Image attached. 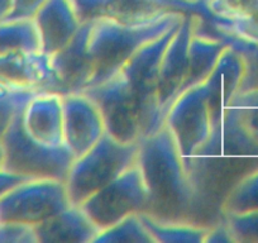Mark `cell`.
<instances>
[{
  "label": "cell",
  "instance_id": "cell-1",
  "mask_svg": "<svg viewBox=\"0 0 258 243\" xmlns=\"http://www.w3.org/2000/svg\"><path fill=\"white\" fill-rule=\"evenodd\" d=\"M137 163L148 194L145 214L161 222L195 224L197 194L167 126L138 143Z\"/></svg>",
  "mask_w": 258,
  "mask_h": 243
},
{
  "label": "cell",
  "instance_id": "cell-2",
  "mask_svg": "<svg viewBox=\"0 0 258 243\" xmlns=\"http://www.w3.org/2000/svg\"><path fill=\"white\" fill-rule=\"evenodd\" d=\"M186 14L170 12L155 21L137 26H128L109 18L91 22L88 52L93 63V78L89 88L113 78L143 44L180 24Z\"/></svg>",
  "mask_w": 258,
  "mask_h": 243
},
{
  "label": "cell",
  "instance_id": "cell-3",
  "mask_svg": "<svg viewBox=\"0 0 258 243\" xmlns=\"http://www.w3.org/2000/svg\"><path fill=\"white\" fill-rule=\"evenodd\" d=\"M138 143H126L106 132L88 152L75 158L64 184L73 205L115 180L137 162Z\"/></svg>",
  "mask_w": 258,
  "mask_h": 243
},
{
  "label": "cell",
  "instance_id": "cell-4",
  "mask_svg": "<svg viewBox=\"0 0 258 243\" xmlns=\"http://www.w3.org/2000/svg\"><path fill=\"white\" fill-rule=\"evenodd\" d=\"M180 24L143 44L123 68L110 78L140 111L146 137L163 126L156 99L158 69L163 52Z\"/></svg>",
  "mask_w": 258,
  "mask_h": 243
},
{
  "label": "cell",
  "instance_id": "cell-5",
  "mask_svg": "<svg viewBox=\"0 0 258 243\" xmlns=\"http://www.w3.org/2000/svg\"><path fill=\"white\" fill-rule=\"evenodd\" d=\"M3 168L24 178H56L64 181L75 157L64 145L48 147L29 137L22 125V113L0 141Z\"/></svg>",
  "mask_w": 258,
  "mask_h": 243
},
{
  "label": "cell",
  "instance_id": "cell-6",
  "mask_svg": "<svg viewBox=\"0 0 258 243\" xmlns=\"http://www.w3.org/2000/svg\"><path fill=\"white\" fill-rule=\"evenodd\" d=\"M64 181L28 178L0 197V222L41 224L70 207Z\"/></svg>",
  "mask_w": 258,
  "mask_h": 243
},
{
  "label": "cell",
  "instance_id": "cell-7",
  "mask_svg": "<svg viewBox=\"0 0 258 243\" xmlns=\"http://www.w3.org/2000/svg\"><path fill=\"white\" fill-rule=\"evenodd\" d=\"M147 204V188L136 162L119 177L94 193L80 207L99 230H103L128 215L146 213Z\"/></svg>",
  "mask_w": 258,
  "mask_h": 243
},
{
  "label": "cell",
  "instance_id": "cell-8",
  "mask_svg": "<svg viewBox=\"0 0 258 243\" xmlns=\"http://www.w3.org/2000/svg\"><path fill=\"white\" fill-rule=\"evenodd\" d=\"M165 125L170 130L187 170L213 130L204 84L180 94L166 115Z\"/></svg>",
  "mask_w": 258,
  "mask_h": 243
},
{
  "label": "cell",
  "instance_id": "cell-9",
  "mask_svg": "<svg viewBox=\"0 0 258 243\" xmlns=\"http://www.w3.org/2000/svg\"><path fill=\"white\" fill-rule=\"evenodd\" d=\"M81 23L109 18L128 26L155 21L170 12L197 13L212 23L204 3L185 0H74Z\"/></svg>",
  "mask_w": 258,
  "mask_h": 243
},
{
  "label": "cell",
  "instance_id": "cell-10",
  "mask_svg": "<svg viewBox=\"0 0 258 243\" xmlns=\"http://www.w3.org/2000/svg\"><path fill=\"white\" fill-rule=\"evenodd\" d=\"M203 18L204 17L200 14H186L178 28L171 37L161 58L156 99H157V108L163 125L171 105L175 103L182 91L186 76L188 42Z\"/></svg>",
  "mask_w": 258,
  "mask_h": 243
},
{
  "label": "cell",
  "instance_id": "cell-11",
  "mask_svg": "<svg viewBox=\"0 0 258 243\" xmlns=\"http://www.w3.org/2000/svg\"><path fill=\"white\" fill-rule=\"evenodd\" d=\"M217 128L233 152L247 160H258V89L240 91L225 109Z\"/></svg>",
  "mask_w": 258,
  "mask_h": 243
},
{
  "label": "cell",
  "instance_id": "cell-12",
  "mask_svg": "<svg viewBox=\"0 0 258 243\" xmlns=\"http://www.w3.org/2000/svg\"><path fill=\"white\" fill-rule=\"evenodd\" d=\"M91 22L81 24L78 33L66 46L49 56L52 79L47 91L59 95L83 93L93 78V63L88 52Z\"/></svg>",
  "mask_w": 258,
  "mask_h": 243
},
{
  "label": "cell",
  "instance_id": "cell-13",
  "mask_svg": "<svg viewBox=\"0 0 258 243\" xmlns=\"http://www.w3.org/2000/svg\"><path fill=\"white\" fill-rule=\"evenodd\" d=\"M63 145L75 158L88 152L106 133V126L98 104L84 93L62 96Z\"/></svg>",
  "mask_w": 258,
  "mask_h": 243
},
{
  "label": "cell",
  "instance_id": "cell-14",
  "mask_svg": "<svg viewBox=\"0 0 258 243\" xmlns=\"http://www.w3.org/2000/svg\"><path fill=\"white\" fill-rule=\"evenodd\" d=\"M228 42V41H227ZM247 74V59L242 51L230 44L222 52L204 84L213 127L218 125L233 99L240 93Z\"/></svg>",
  "mask_w": 258,
  "mask_h": 243
},
{
  "label": "cell",
  "instance_id": "cell-15",
  "mask_svg": "<svg viewBox=\"0 0 258 243\" xmlns=\"http://www.w3.org/2000/svg\"><path fill=\"white\" fill-rule=\"evenodd\" d=\"M27 135L48 147L63 145V103L62 95L48 91L37 94L22 113Z\"/></svg>",
  "mask_w": 258,
  "mask_h": 243
},
{
  "label": "cell",
  "instance_id": "cell-16",
  "mask_svg": "<svg viewBox=\"0 0 258 243\" xmlns=\"http://www.w3.org/2000/svg\"><path fill=\"white\" fill-rule=\"evenodd\" d=\"M42 41V52L52 56L63 48L81 27L74 0H47L33 17Z\"/></svg>",
  "mask_w": 258,
  "mask_h": 243
},
{
  "label": "cell",
  "instance_id": "cell-17",
  "mask_svg": "<svg viewBox=\"0 0 258 243\" xmlns=\"http://www.w3.org/2000/svg\"><path fill=\"white\" fill-rule=\"evenodd\" d=\"M38 243H94L99 228L79 205L68 207L36 225Z\"/></svg>",
  "mask_w": 258,
  "mask_h": 243
},
{
  "label": "cell",
  "instance_id": "cell-18",
  "mask_svg": "<svg viewBox=\"0 0 258 243\" xmlns=\"http://www.w3.org/2000/svg\"><path fill=\"white\" fill-rule=\"evenodd\" d=\"M52 79L49 56L44 53L0 54V83L47 91Z\"/></svg>",
  "mask_w": 258,
  "mask_h": 243
},
{
  "label": "cell",
  "instance_id": "cell-19",
  "mask_svg": "<svg viewBox=\"0 0 258 243\" xmlns=\"http://www.w3.org/2000/svg\"><path fill=\"white\" fill-rule=\"evenodd\" d=\"M204 21V18L200 21L188 42L186 76L181 94L192 86L204 83L214 69L222 52L228 46L227 39L215 29L214 34L202 32Z\"/></svg>",
  "mask_w": 258,
  "mask_h": 243
},
{
  "label": "cell",
  "instance_id": "cell-20",
  "mask_svg": "<svg viewBox=\"0 0 258 243\" xmlns=\"http://www.w3.org/2000/svg\"><path fill=\"white\" fill-rule=\"evenodd\" d=\"M41 52V34L33 18H12L0 22V54Z\"/></svg>",
  "mask_w": 258,
  "mask_h": 243
},
{
  "label": "cell",
  "instance_id": "cell-21",
  "mask_svg": "<svg viewBox=\"0 0 258 243\" xmlns=\"http://www.w3.org/2000/svg\"><path fill=\"white\" fill-rule=\"evenodd\" d=\"M155 243H204L209 228L185 222H161L141 213Z\"/></svg>",
  "mask_w": 258,
  "mask_h": 243
},
{
  "label": "cell",
  "instance_id": "cell-22",
  "mask_svg": "<svg viewBox=\"0 0 258 243\" xmlns=\"http://www.w3.org/2000/svg\"><path fill=\"white\" fill-rule=\"evenodd\" d=\"M220 212L222 218L258 212V166L233 185L223 200Z\"/></svg>",
  "mask_w": 258,
  "mask_h": 243
},
{
  "label": "cell",
  "instance_id": "cell-23",
  "mask_svg": "<svg viewBox=\"0 0 258 243\" xmlns=\"http://www.w3.org/2000/svg\"><path fill=\"white\" fill-rule=\"evenodd\" d=\"M42 90L34 88H19L0 83V141L17 116L23 113L27 104Z\"/></svg>",
  "mask_w": 258,
  "mask_h": 243
},
{
  "label": "cell",
  "instance_id": "cell-24",
  "mask_svg": "<svg viewBox=\"0 0 258 243\" xmlns=\"http://www.w3.org/2000/svg\"><path fill=\"white\" fill-rule=\"evenodd\" d=\"M108 242L155 243V240L146 228L141 214H132L121 219L120 222L100 230L94 239V243Z\"/></svg>",
  "mask_w": 258,
  "mask_h": 243
},
{
  "label": "cell",
  "instance_id": "cell-25",
  "mask_svg": "<svg viewBox=\"0 0 258 243\" xmlns=\"http://www.w3.org/2000/svg\"><path fill=\"white\" fill-rule=\"evenodd\" d=\"M213 21L234 22L258 11V0H205Z\"/></svg>",
  "mask_w": 258,
  "mask_h": 243
},
{
  "label": "cell",
  "instance_id": "cell-26",
  "mask_svg": "<svg viewBox=\"0 0 258 243\" xmlns=\"http://www.w3.org/2000/svg\"><path fill=\"white\" fill-rule=\"evenodd\" d=\"M212 26L219 33L245 44H258V11L247 18L234 22L213 21Z\"/></svg>",
  "mask_w": 258,
  "mask_h": 243
},
{
  "label": "cell",
  "instance_id": "cell-27",
  "mask_svg": "<svg viewBox=\"0 0 258 243\" xmlns=\"http://www.w3.org/2000/svg\"><path fill=\"white\" fill-rule=\"evenodd\" d=\"M223 219L229 227L234 242L258 243V212L227 215Z\"/></svg>",
  "mask_w": 258,
  "mask_h": 243
},
{
  "label": "cell",
  "instance_id": "cell-28",
  "mask_svg": "<svg viewBox=\"0 0 258 243\" xmlns=\"http://www.w3.org/2000/svg\"><path fill=\"white\" fill-rule=\"evenodd\" d=\"M0 243H38L36 227L17 222H0Z\"/></svg>",
  "mask_w": 258,
  "mask_h": 243
},
{
  "label": "cell",
  "instance_id": "cell-29",
  "mask_svg": "<svg viewBox=\"0 0 258 243\" xmlns=\"http://www.w3.org/2000/svg\"><path fill=\"white\" fill-rule=\"evenodd\" d=\"M219 33V32H218ZM222 34V33H220ZM230 44L237 47L239 51L243 52L247 59V74H245L244 83H243L242 90H247V89H258V44H245L242 42L237 41V39L229 38V37L222 34Z\"/></svg>",
  "mask_w": 258,
  "mask_h": 243
},
{
  "label": "cell",
  "instance_id": "cell-30",
  "mask_svg": "<svg viewBox=\"0 0 258 243\" xmlns=\"http://www.w3.org/2000/svg\"><path fill=\"white\" fill-rule=\"evenodd\" d=\"M46 2L47 0H14L13 9L7 19L33 18Z\"/></svg>",
  "mask_w": 258,
  "mask_h": 243
},
{
  "label": "cell",
  "instance_id": "cell-31",
  "mask_svg": "<svg viewBox=\"0 0 258 243\" xmlns=\"http://www.w3.org/2000/svg\"><path fill=\"white\" fill-rule=\"evenodd\" d=\"M234 242L230 233L229 227L224 219L215 223L214 225L209 227L207 235H205L204 243H230Z\"/></svg>",
  "mask_w": 258,
  "mask_h": 243
},
{
  "label": "cell",
  "instance_id": "cell-32",
  "mask_svg": "<svg viewBox=\"0 0 258 243\" xmlns=\"http://www.w3.org/2000/svg\"><path fill=\"white\" fill-rule=\"evenodd\" d=\"M24 180H28V178L13 175V173L8 172L4 168H0V197L6 192H8L9 189H12V188L16 187L17 184H19V183H22Z\"/></svg>",
  "mask_w": 258,
  "mask_h": 243
},
{
  "label": "cell",
  "instance_id": "cell-33",
  "mask_svg": "<svg viewBox=\"0 0 258 243\" xmlns=\"http://www.w3.org/2000/svg\"><path fill=\"white\" fill-rule=\"evenodd\" d=\"M14 0H0V22L6 21L13 9Z\"/></svg>",
  "mask_w": 258,
  "mask_h": 243
},
{
  "label": "cell",
  "instance_id": "cell-34",
  "mask_svg": "<svg viewBox=\"0 0 258 243\" xmlns=\"http://www.w3.org/2000/svg\"><path fill=\"white\" fill-rule=\"evenodd\" d=\"M0 168H3V148L0 145Z\"/></svg>",
  "mask_w": 258,
  "mask_h": 243
},
{
  "label": "cell",
  "instance_id": "cell-35",
  "mask_svg": "<svg viewBox=\"0 0 258 243\" xmlns=\"http://www.w3.org/2000/svg\"><path fill=\"white\" fill-rule=\"evenodd\" d=\"M185 2H190V3H204L205 4V0H185Z\"/></svg>",
  "mask_w": 258,
  "mask_h": 243
}]
</instances>
